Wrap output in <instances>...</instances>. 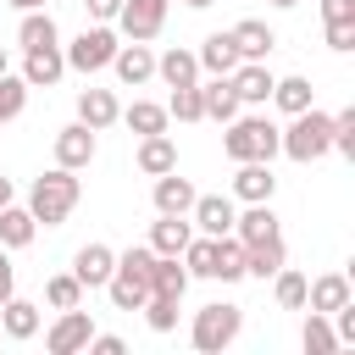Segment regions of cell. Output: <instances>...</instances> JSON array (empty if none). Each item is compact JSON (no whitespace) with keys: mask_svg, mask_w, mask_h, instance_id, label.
Wrapping results in <instances>:
<instances>
[{"mask_svg":"<svg viewBox=\"0 0 355 355\" xmlns=\"http://www.w3.org/2000/svg\"><path fill=\"white\" fill-rule=\"evenodd\" d=\"M78 194H83L78 172H72V166H50V172L33 178V189H28V211H33V222L61 227V222L78 211Z\"/></svg>","mask_w":355,"mask_h":355,"instance_id":"1","label":"cell"},{"mask_svg":"<svg viewBox=\"0 0 355 355\" xmlns=\"http://www.w3.org/2000/svg\"><path fill=\"white\" fill-rule=\"evenodd\" d=\"M277 150H283L288 161H300V166L322 161V155L333 150V116H327V111H316V105L294 111V116H288V128H277Z\"/></svg>","mask_w":355,"mask_h":355,"instance_id":"2","label":"cell"},{"mask_svg":"<svg viewBox=\"0 0 355 355\" xmlns=\"http://www.w3.org/2000/svg\"><path fill=\"white\" fill-rule=\"evenodd\" d=\"M150 266H155V250L150 244H133V250L116 255V266L105 277V294H111L116 311H139L150 300Z\"/></svg>","mask_w":355,"mask_h":355,"instance_id":"3","label":"cell"},{"mask_svg":"<svg viewBox=\"0 0 355 355\" xmlns=\"http://www.w3.org/2000/svg\"><path fill=\"white\" fill-rule=\"evenodd\" d=\"M239 333H244V311H239L233 300H211V305H200L194 322H189V344H194L200 355H222Z\"/></svg>","mask_w":355,"mask_h":355,"instance_id":"4","label":"cell"},{"mask_svg":"<svg viewBox=\"0 0 355 355\" xmlns=\"http://www.w3.org/2000/svg\"><path fill=\"white\" fill-rule=\"evenodd\" d=\"M222 155L227 161H272L277 155V122L272 116H233V122H222Z\"/></svg>","mask_w":355,"mask_h":355,"instance_id":"5","label":"cell"},{"mask_svg":"<svg viewBox=\"0 0 355 355\" xmlns=\"http://www.w3.org/2000/svg\"><path fill=\"white\" fill-rule=\"evenodd\" d=\"M116 44H122V33L111 28V22H94V28H83L61 55H67V72H83V78H94V72H105L111 67V55H116Z\"/></svg>","mask_w":355,"mask_h":355,"instance_id":"6","label":"cell"},{"mask_svg":"<svg viewBox=\"0 0 355 355\" xmlns=\"http://www.w3.org/2000/svg\"><path fill=\"white\" fill-rule=\"evenodd\" d=\"M166 6H172V0H122L116 33L133 39V44H150V39L161 33V22H166Z\"/></svg>","mask_w":355,"mask_h":355,"instance_id":"7","label":"cell"},{"mask_svg":"<svg viewBox=\"0 0 355 355\" xmlns=\"http://www.w3.org/2000/svg\"><path fill=\"white\" fill-rule=\"evenodd\" d=\"M89 333H94V322H89V311H61L55 322H50V333H44V349L50 355H78V349H89Z\"/></svg>","mask_w":355,"mask_h":355,"instance_id":"8","label":"cell"},{"mask_svg":"<svg viewBox=\"0 0 355 355\" xmlns=\"http://www.w3.org/2000/svg\"><path fill=\"white\" fill-rule=\"evenodd\" d=\"M233 216H239V200L233 194H194V205H189V222L200 227V233H233Z\"/></svg>","mask_w":355,"mask_h":355,"instance_id":"9","label":"cell"},{"mask_svg":"<svg viewBox=\"0 0 355 355\" xmlns=\"http://www.w3.org/2000/svg\"><path fill=\"white\" fill-rule=\"evenodd\" d=\"M227 83H233V94H239V105H266L272 100V67L266 61H239L233 72H227Z\"/></svg>","mask_w":355,"mask_h":355,"instance_id":"10","label":"cell"},{"mask_svg":"<svg viewBox=\"0 0 355 355\" xmlns=\"http://www.w3.org/2000/svg\"><path fill=\"white\" fill-rule=\"evenodd\" d=\"M94 150H100V139H94V128H83V122H67V128L55 133V166L83 172V166L94 161Z\"/></svg>","mask_w":355,"mask_h":355,"instance_id":"11","label":"cell"},{"mask_svg":"<svg viewBox=\"0 0 355 355\" xmlns=\"http://www.w3.org/2000/svg\"><path fill=\"white\" fill-rule=\"evenodd\" d=\"M67 72V55L61 44H44V50H22V83L28 89H55Z\"/></svg>","mask_w":355,"mask_h":355,"instance_id":"12","label":"cell"},{"mask_svg":"<svg viewBox=\"0 0 355 355\" xmlns=\"http://www.w3.org/2000/svg\"><path fill=\"white\" fill-rule=\"evenodd\" d=\"M233 200L255 205V200H272L277 194V178H272V161H233Z\"/></svg>","mask_w":355,"mask_h":355,"instance_id":"13","label":"cell"},{"mask_svg":"<svg viewBox=\"0 0 355 355\" xmlns=\"http://www.w3.org/2000/svg\"><path fill=\"white\" fill-rule=\"evenodd\" d=\"M194 183L189 178H178V166L172 172H161L155 178V189H150V200H155V216H189V205H194Z\"/></svg>","mask_w":355,"mask_h":355,"instance_id":"14","label":"cell"},{"mask_svg":"<svg viewBox=\"0 0 355 355\" xmlns=\"http://www.w3.org/2000/svg\"><path fill=\"white\" fill-rule=\"evenodd\" d=\"M111 72H116L128 89H139V83H150V78H155V50L128 39V44H116V55H111Z\"/></svg>","mask_w":355,"mask_h":355,"instance_id":"15","label":"cell"},{"mask_svg":"<svg viewBox=\"0 0 355 355\" xmlns=\"http://www.w3.org/2000/svg\"><path fill=\"white\" fill-rule=\"evenodd\" d=\"M283 227H277V211H272V200H255V205H244L239 216H233V239L239 244H261V239H277Z\"/></svg>","mask_w":355,"mask_h":355,"instance_id":"16","label":"cell"},{"mask_svg":"<svg viewBox=\"0 0 355 355\" xmlns=\"http://www.w3.org/2000/svg\"><path fill=\"white\" fill-rule=\"evenodd\" d=\"M111 266H116V250L111 244H83L78 255H72V277L83 283V288H105V277H111Z\"/></svg>","mask_w":355,"mask_h":355,"instance_id":"17","label":"cell"},{"mask_svg":"<svg viewBox=\"0 0 355 355\" xmlns=\"http://www.w3.org/2000/svg\"><path fill=\"white\" fill-rule=\"evenodd\" d=\"M355 300V288H349V277L344 272H322L316 283H305V311H322V316H333L338 305H349Z\"/></svg>","mask_w":355,"mask_h":355,"instance_id":"18","label":"cell"},{"mask_svg":"<svg viewBox=\"0 0 355 355\" xmlns=\"http://www.w3.org/2000/svg\"><path fill=\"white\" fill-rule=\"evenodd\" d=\"M227 33H233L239 61H266V55H272V44H277V33H272L261 17H244V22H233Z\"/></svg>","mask_w":355,"mask_h":355,"instance_id":"19","label":"cell"},{"mask_svg":"<svg viewBox=\"0 0 355 355\" xmlns=\"http://www.w3.org/2000/svg\"><path fill=\"white\" fill-rule=\"evenodd\" d=\"M133 161H139V172H144V178L172 172V166H178V144H172V133H144V139H139V150H133Z\"/></svg>","mask_w":355,"mask_h":355,"instance_id":"20","label":"cell"},{"mask_svg":"<svg viewBox=\"0 0 355 355\" xmlns=\"http://www.w3.org/2000/svg\"><path fill=\"white\" fill-rule=\"evenodd\" d=\"M194 61H200V72H211V78H227V72L239 67L233 33H205V39H200V50H194Z\"/></svg>","mask_w":355,"mask_h":355,"instance_id":"21","label":"cell"},{"mask_svg":"<svg viewBox=\"0 0 355 355\" xmlns=\"http://www.w3.org/2000/svg\"><path fill=\"white\" fill-rule=\"evenodd\" d=\"M116 116H122V105H116V94H111V89H83V94H78V122H83V128L105 133Z\"/></svg>","mask_w":355,"mask_h":355,"instance_id":"22","label":"cell"},{"mask_svg":"<svg viewBox=\"0 0 355 355\" xmlns=\"http://www.w3.org/2000/svg\"><path fill=\"white\" fill-rule=\"evenodd\" d=\"M33 233H39V222H33V211L28 205H0V250H28L33 244Z\"/></svg>","mask_w":355,"mask_h":355,"instance_id":"23","label":"cell"},{"mask_svg":"<svg viewBox=\"0 0 355 355\" xmlns=\"http://www.w3.org/2000/svg\"><path fill=\"white\" fill-rule=\"evenodd\" d=\"M44 44H61V28H55V17L39 6V11H22V22H17V50H44Z\"/></svg>","mask_w":355,"mask_h":355,"instance_id":"24","label":"cell"},{"mask_svg":"<svg viewBox=\"0 0 355 355\" xmlns=\"http://www.w3.org/2000/svg\"><path fill=\"white\" fill-rule=\"evenodd\" d=\"M189 239H194V222L189 216H155L150 222V250L155 255H183Z\"/></svg>","mask_w":355,"mask_h":355,"instance_id":"25","label":"cell"},{"mask_svg":"<svg viewBox=\"0 0 355 355\" xmlns=\"http://www.w3.org/2000/svg\"><path fill=\"white\" fill-rule=\"evenodd\" d=\"M277 266H288V250H283V233L277 239H261V244H244V277H272Z\"/></svg>","mask_w":355,"mask_h":355,"instance_id":"26","label":"cell"},{"mask_svg":"<svg viewBox=\"0 0 355 355\" xmlns=\"http://www.w3.org/2000/svg\"><path fill=\"white\" fill-rule=\"evenodd\" d=\"M189 266L178 261V255H155V266H150V294H166V300H183L189 294Z\"/></svg>","mask_w":355,"mask_h":355,"instance_id":"27","label":"cell"},{"mask_svg":"<svg viewBox=\"0 0 355 355\" xmlns=\"http://www.w3.org/2000/svg\"><path fill=\"white\" fill-rule=\"evenodd\" d=\"M0 333H6V338H17V344H28V338L39 333V305L11 294V300L0 305Z\"/></svg>","mask_w":355,"mask_h":355,"instance_id":"28","label":"cell"},{"mask_svg":"<svg viewBox=\"0 0 355 355\" xmlns=\"http://www.w3.org/2000/svg\"><path fill=\"white\" fill-rule=\"evenodd\" d=\"M155 78L166 83V89H183V83H200V61H194V50H166V55H155Z\"/></svg>","mask_w":355,"mask_h":355,"instance_id":"29","label":"cell"},{"mask_svg":"<svg viewBox=\"0 0 355 355\" xmlns=\"http://www.w3.org/2000/svg\"><path fill=\"white\" fill-rule=\"evenodd\" d=\"M272 105H277L283 116H294V111H305V105H316V89H311V78H300V72H288V78H277V83H272Z\"/></svg>","mask_w":355,"mask_h":355,"instance_id":"30","label":"cell"},{"mask_svg":"<svg viewBox=\"0 0 355 355\" xmlns=\"http://www.w3.org/2000/svg\"><path fill=\"white\" fill-rule=\"evenodd\" d=\"M200 100H205V116H211V122H233V116L244 111L227 78H211V83H200Z\"/></svg>","mask_w":355,"mask_h":355,"instance_id":"31","label":"cell"},{"mask_svg":"<svg viewBox=\"0 0 355 355\" xmlns=\"http://www.w3.org/2000/svg\"><path fill=\"white\" fill-rule=\"evenodd\" d=\"M300 349H305V355H338V333H333V316L311 311V316H305V327H300Z\"/></svg>","mask_w":355,"mask_h":355,"instance_id":"32","label":"cell"},{"mask_svg":"<svg viewBox=\"0 0 355 355\" xmlns=\"http://www.w3.org/2000/svg\"><path fill=\"white\" fill-rule=\"evenodd\" d=\"M178 261L189 266V277H211V283H216V239H211V233H194Z\"/></svg>","mask_w":355,"mask_h":355,"instance_id":"33","label":"cell"},{"mask_svg":"<svg viewBox=\"0 0 355 355\" xmlns=\"http://www.w3.org/2000/svg\"><path fill=\"white\" fill-rule=\"evenodd\" d=\"M116 122H128V128L144 139V133H166V122H172V116H166V105H155V100H133Z\"/></svg>","mask_w":355,"mask_h":355,"instance_id":"34","label":"cell"},{"mask_svg":"<svg viewBox=\"0 0 355 355\" xmlns=\"http://www.w3.org/2000/svg\"><path fill=\"white\" fill-rule=\"evenodd\" d=\"M305 272H294V266H277L272 272V294H277V305L283 311H305Z\"/></svg>","mask_w":355,"mask_h":355,"instance_id":"35","label":"cell"},{"mask_svg":"<svg viewBox=\"0 0 355 355\" xmlns=\"http://www.w3.org/2000/svg\"><path fill=\"white\" fill-rule=\"evenodd\" d=\"M244 277V244L233 233H216V283H239Z\"/></svg>","mask_w":355,"mask_h":355,"instance_id":"36","label":"cell"},{"mask_svg":"<svg viewBox=\"0 0 355 355\" xmlns=\"http://www.w3.org/2000/svg\"><path fill=\"white\" fill-rule=\"evenodd\" d=\"M44 305H50V311H72V305H83V283H78L72 272H55V277L44 283Z\"/></svg>","mask_w":355,"mask_h":355,"instance_id":"37","label":"cell"},{"mask_svg":"<svg viewBox=\"0 0 355 355\" xmlns=\"http://www.w3.org/2000/svg\"><path fill=\"white\" fill-rule=\"evenodd\" d=\"M22 105H28V83H22V72H0V128L17 122Z\"/></svg>","mask_w":355,"mask_h":355,"instance_id":"38","label":"cell"},{"mask_svg":"<svg viewBox=\"0 0 355 355\" xmlns=\"http://www.w3.org/2000/svg\"><path fill=\"white\" fill-rule=\"evenodd\" d=\"M166 116H178V122H205L200 83H183V89H172V100H166Z\"/></svg>","mask_w":355,"mask_h":355,"instance_id":"39","label":"cell"},{"mask_svg":"<svg viewBox=\"0 0 355 355\" xmlns=\"http://www.w3.org/2000/svg\"><path fill=\"white\" fill-rule=\"evenodd\" d=\"M139 311H144L150 333H172V327H178V300H166V294H150Z\"/></svg>","mask_w":355,"mask_h":355,"instance_id":"40","label":"cell"},{"mask_svg":"<svg viewBox=\"0 0 355 355\" xmlns=\"http://www.w3.org/2000/svg\"><path fill=\"white\" fill-rule=\"evenodd\" d=\"M333 150H338L344 161H355V105H344V111L333 116Z\"/></svg>","mask_w":355,"mask_h":355,"instance_id":"41","label":"cell"},{"mask_svg":"<svg viewBox=\"0 0 355 355\" xmlns=\"http://www.w3.org/2000/svg\"><path fill=\"white\" fill-rule=\"evenodd\" d=\"M327 50L349 55V50H355V22H327Z\"/></svg>","mask_w":355,"mask_h":355,"instance_id":"42","label":"cell"},{"mask_svg":"<svg viewBox=\"0 0 355 355\" xmlns=\"http://www.w3.org/2000/svg\"><path fill=\"white\" fill-rule=\"evenodd\" d=\"M322 22H355V0H322Z\"/></svg>","mask_w":355,"mask_h":355,"instance_id":"43","label":"cell"},{"mask_svg":"<svg viewBox=\"0 0 355 355\" xmlns=\"http://www.w3.org/2000/svg\"><path fill=\"white\" fill-rule=\"evenodd\" d=\"M83 11H89V22H116L122 0H83Z\"/></svg>","mask_w":355,"mask_h":355,"instance_id":"44","label":"cell"},{"mask_svg":"<svg viewBox=\"0 0 355 355\" xmlns=\"http://www.w3.org/2000/svg\"><path fill=\"white\" fill-rule=\"evenodd\" d=\"M89 349H94V355H122L128 344H122L116 333H89Z\"/></svg>","mask_w":355,"mask_h":355,"instance_id":"45","label":"cell"},{"mask_svg":"<svg viewBox=\"0 0 355 355\" xmlns=\"http://www.w3.org/2000/svg\"><path fill=\"white\" fill-rule=\"evenodd\" d=\"M17 294V272H11V250H0V305Z\"/></svg>","mask_w":355,"mask_h":355,"instance_id":"46","label":"cell"},{"mask_svg":"<svg viewBox=\"0 0 355 355\" xmlns=\"http://www.w3.org/2000/svg\"><path fill=\"white\" fill-rule=\"evenodd\" d=\"M6 6H17V11H39L44 0H6Z\"/></svg>","mask_w":355,"mask_h":355,"instance_id":"47","label":"cell"},{"mask_svg":"<svg viewBox=\"0 0 355 355\" xmlns=\"http://www.w3.org/2000/svg\"><path fill=\"white\" fill-rule=\"evenodd\" d=\"M0 205H11V178H0Z\"/></svg>","mask_w":355,"mask_h":355,"instance_id":"48","label":"cell"},{"mask_svg":"<svg viewBox=\"0 0 355 355\" xmlns=\"http://www.w3.org/2000/svg\"><path fill=\"white\" fill-rule=\"evenodd\" d=\"M266 6H277V11H294V6H300V0H266Z\"/></svg>","mask_w":355,"mask_h":355,"instance_id":"49","label":"cell"},{"mask_svg":"<svg viewBox=\"0 0 355 355\" xmlns=\"http://www.w3.org/2000/svg\"><path fill=\"white\" fill-rule=\"evenodd\" d=\"M183 6H189V11H205V6H216V0H183Z\"/></svg>","mask_w":355,"mask_h":355,"instance_id":"50","label":"cell"},{"mask_svg":"<svg viewBox=\"0 0 355 355\" xmlns=\"http://www.w3.org/2000/svg\"><path fill=\"white\" fill-rule=\"evenodd\" d=\"M0 72H6V44H0Z\"/></svg>","mask_w":355,"mask_h":355,"instance_id":"51","label":"cell"}]
</instances>
